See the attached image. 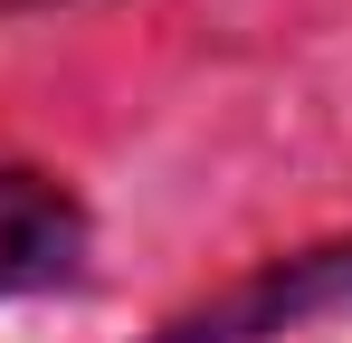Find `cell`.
Returning a JSON list of instances; mask_svg holds the SVG:
<instances>
[{
	"instance_id": "cell-1",
	"label": "cell",
	"mask_w": 352,
	"mask_h": 343,
	"mask_svg": "<svg viewBox=\"0 0 352 343\" xmlns=\"http://www.w3.org/2000/svg\"><path fill=\"white\" fill-rule=\"evenodd\" d=\"M324 305H352V248H314V258H286V267H257L238 295L200 305L162 343H267L276 324H305Z\"/></svg>"
},
{
	"instance_id": "cell-2",
	"label": "cell",
	"mask_w": 352,
	"mask_h": 343,
	"mask_svg": "<svg viewBox=\"0 0 352 343\" xmlns=\"http://www.w3.org/2000/svg\"><path fill=\"white\" fill-rule=\"evenodd\" d=\"M86 267V210L48 172H0V295L58 286Z\"/></svg>"
},
{
	"instance_id": "cell-3",
	"label": "cell",
	"mask_w": 352,
	"mask_h": 343,
	"mask_svg": "<svg viewBox=\"0 0 352 343\" xmlns=\"http://www.w3.org/2000/svg\"><path fill=\"white\" fill-rule=\"evenodd\" d=\"M29 10H58V0H0V19H29Z\"/></svg>"
}]
</instances>
